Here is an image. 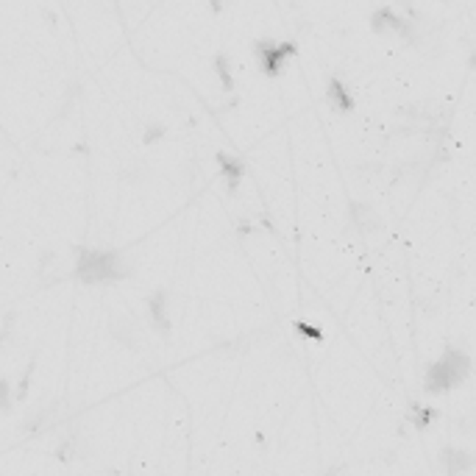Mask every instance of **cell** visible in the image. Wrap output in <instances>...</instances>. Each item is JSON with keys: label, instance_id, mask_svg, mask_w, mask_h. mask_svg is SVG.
Instances as JSON below:
<instances>
[{"label": "cell", "instance_id": "obj_2", "mask_svg": "<svg viewBox=\"0 0 476 476\" xmlns=\"http://www.w3.org/2000/svg\"><path fill=\"white\" fill-rule=\"evenodd\" d=\"M79 273L86 282H98V279H120L123 276V267L117 265V256L114 253H84L81 259Z\"/></svg>", "mask_w": 476, "mask_h": 476}, {"label": "cell", "instance_id": "obj_1", "mask_svg": "<svg viewBox=\"0 0 476 476\" xmlns=\"http://www.w3.org/2000/svg\"><path fill=\"white\" fill-rule=\"evenodd\" d=\"M468 371H471L468 357L460 354V351H454V348H449V351L443 354V359L429 368V373H426V390H429V393H443V390L460 385V382L468 376Z\"/></svg>", "mask_w": 476, "mask_h": 476}]
</instances>
